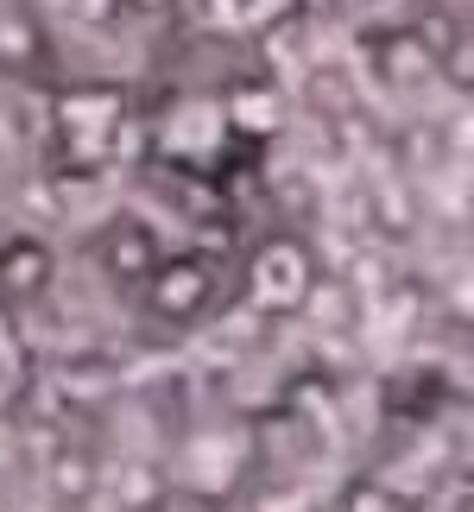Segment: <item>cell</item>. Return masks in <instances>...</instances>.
<instances>
[{"label": "cell", "instance_id": "1", "mask_svg": "<svg viewBox=\"0 0 474 512\" xmlns=\"http://www.w3.org/2000/svg\"><path fill=\"white\" fill-rule=\"evenodd\" d=\"M140 317L158 329H203L222 317L228 304V266L209 247H165V260L152 266V279L133 291Z\"/></svg>", "mask_w": 474, "mask_h": 512}, {"label": "cell", "instance_id": "2", "mask_svg": "<svg viewBox=\"0 0 474 512\" xmlns=\"http://www.w3.org/2000/svg\"><path fill=\"white\" fill-rule=\"evenodd\" d=\"M127 133V95L108 83H64L51 95V152L76 171H95L114 159Z\"/></svg>", "mask_w": 474, "mask_h": 512}, {"label": "cell", "instance_id": "3", "mask_svg": "<svg viewBox=\"0 0 474 512\" xmlns=\"http://www.w3.org/2000/svg\"><path fill=\"white\" fill-rule=\"evenodd\" d=\"M316 279H323V266H316L310 241H298V234H266L241 260V304H253L260 317H285V310H304Z\"/></svg>", "mask_w": 474, "mask_h": 512}, {"label": "cell", "instance_id": "4", "mask_svg": "<svg viewBox=\"0 0 474 512\" xmlns=\"http://www.w3.org/2000/svg\"><path fill=\"white\" fill-rule=\"evenodd\" d=\"M0 76L7 83H51L57 76V32L45 0H0Z\"/></svg>", "mask_w": 474, "mask_h": 512}, {"label": "cell", "instance_id": "5", "mask_svg": "<svg viewBox=\"0 0 474 512\" xmlns=\"http://www.w3.org/2000/svg\"><path fill=\"white\" fill-rule=\"evenodd\" d=\"M89 253H95V272H102L114 291H127V298H133V291L152 279V266L165 260V241H158V228L146 222V215L121 209V215H108V222L95 228Z\"/></svg>", "mask_w": 474, "mask_h": 512}, {"label": "cell", "instance_id": "6", "mask_svg": "<svg viewBox=\"0 0 474 512\" xmlns=\"http://www.w3.org/2000/svg\"><path fill=\"white\" fill-rule=\"evenodd\" d=\"M367 64H373V76H380L386 89L411 95V89H430L443 76V45L418 26V19H411V26H380L367 38Z\"/></svg>", "mask_w": 474, "mask_h": 512}, {"label": "cell", "instance_id": "7", "mask_svg": "<svg viewBox=\"0 0 474 512\" xmlns=\"http://www.w3.org/2000/svg\"><path fill=\"white\" fill-rule=\"evenodd\" d=\"M57 285V247L45 234H7L0 241V317H26Z\"/></svg>", "mask_w": 474, "mask_h": 512}, {"label": "cell", "instance_id": "8", "mask_svg": "<svg viewBox=\"0 0 474 512\" xmlns=\"http://www.w3.org/2000/svg\"><path fill=\"white\" fill-rule=\"evenodd\" d=\"M45 494L64 512H83L95 494H102V456L89 443H57L45 456Z\"/></svg>", "mask_w": 474, "mask_h": 512}, {"label": "cell", "instance_id": "9", "mask_svg": "<svg viewBox=\"0 0 474 512\" xmlns=\"http://www.w3.org/2000/svg\"><path fill=\"white\" fill-rule=\"evenodd\" d=\"M329 512H424V506L411 500L399 481H386V475H354L342 494L329 500Z\"/></svg>", "mask_w": 474, "mask_h": 512}, {"label": "cell", "instance_id": "10", "mask_svg": "<svg viewBox=\"0 0 474 512\" xmlns=\"http://www.w3.org/2000/svg\"><path fill=\"white\" fill-rule=\"evenodd\" d=\"M64 19L83 32H121L133 19V0H64Z\"/></svg>", "mask_w": 474, "mask_h": 512}, {"label": "cell", "instance_id": "11", "mask_svg": "<svg viewBox=\"0 0 474 512\" xmlns=\"http://www.w3.org/2000/svg\"><path fill=\"white\" fill-rule=\"evenodd\" d=\"M373 203L405 209V203H411V190H405V184H380V190H373ZM411 228H418V215H386V234H411Z\"/></svg>", "mask_w": 474, "mask_h": 512}, {"label": "cell", "instance_id": "12", "mask_svg": "<svg viewBox=\"0 0 474 512\" xmlns=\"http://www.w3.org/2000/svg\"><path fill=\"white\" fill-rule=\"evenodd\" d=\"M0 512H13V494H7V481H0Z\"/></svg>", "mask_w": 474, "mask_h": 512}]
</instances>
